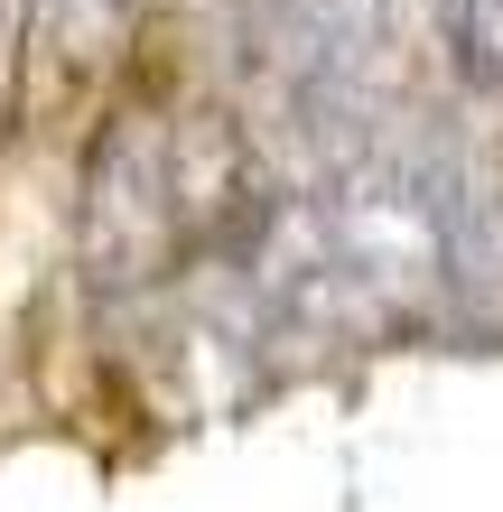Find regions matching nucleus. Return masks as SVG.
I'll use <instances>...</instances> for the list:
<instances>
[{"instance_id": "2", "label": "nucleus", "mask_w": 503, "mask_h": 512, "mask_svg": "<svg viewBox=\"0 0 503 512\" xmlns=\"http://www.w3.org/2000/svg\"><path fill=\"white\" fill-rule=\"evenodd\" d=\"M271 75L317 131L354 122L382 75V0H271Z\"/></svg>"}, {"instance_id": "4", "label": "nucleus", "mask_w": 503, "mask_h": 512, "mask_svg": "<svg viewBox=\"0 0 503 512\" xmlns=\"http://www.w3.org/2000/svg\"><path fill=\"white\" fill-rule=\"evenodd\" d=\"M438 28H448L457 75L503 94V0H438Z\"/></svg>"}, {"instance_id": "1", "label": "nucleus", "mask_w": 503, "mask_h": 512, "mask_svg": "<svg viewBox=\"0 0 503 512\" xmlns=\"http://www.w3.org/2000/svg\"><path fill=\"white\" fill-rule=\"evenodd\" d=\"M261 215L243 140L224 122L122 112L84 159V270L103 289L168 280L205 243H243Z\"/></svg>"}, {"instance_id": "3", "label": "nucleus", "mask_w": 503, "mask_h": 512, "mask_svg": "<svg viewBox=\"0 0 503 512\" xmlns=\"http://www.w3.org/2000/svg\"><path fill=\"white\" fill-rule=\"evenodd\" d=\"M131 19H140V0H38V47L56 66H75V56H103Z\"/></svg>"}]
</instances>
